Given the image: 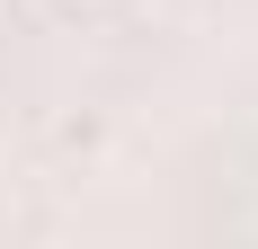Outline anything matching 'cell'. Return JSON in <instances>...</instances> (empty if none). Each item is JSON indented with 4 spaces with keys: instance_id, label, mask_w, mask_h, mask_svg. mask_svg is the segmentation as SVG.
Masks as SVG:
<instances>
[{
    "instance_id": "6da1fadb",
    "label": "cell",
    "mask_w": 258,
    "mask_h": 249,
    "mask_svg": "<svg viewBox=\"0 0 258 249\" xmlns=\"http://www.w3.org/2000/svg\"><path fill=\"white\" fill-rule=\"evenodd\" d=\"M62 151H98V116H72V125H62Z\"/></svg>"
}]
</instances>
